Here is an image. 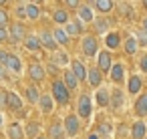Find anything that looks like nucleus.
<instances>
[{"instance_id": "f257e3e1", "label": "nucleus", "mask_w": 147, "mask_h": 139, "mask_svg": "<svg viewBox=\"0 0 147 139\" xmlns=\"http://www.w3.org/2000/svg\"><path fill=\"white\" fill-rule=\"evenodd\" d=\"M53 97L61 103V105H67L69 103V91H67V85L63 81H55L53 83Z\"/></svg>"}, {"instance_id": "f03ea898", "label": "nucleus", "mask_w": 147, "mask_h": 139, "mask_svg": "<svg viewBox=\"0 0 147 139\" xmlns=\"http://www.w3.org/2000/svg\"><path fill=\"white\" fill-rule=\"evenodd\" d=\"M131 137H133V139H145V137H147V125H145L141 119L133 123V127H131Z\"/></svg>"}, {"instance_id": "7ed1b4c3", "label": "nucleus", "mask_w": 147, "mask_h": 139, "mask_svg": "<svg viewBox=\"0 0 147 139\" xmlns=\"http://www.w3.org/2000/svg\"><path fill=\"white\" fill-rule=\"evenodd\" d=\"M113 57L109 55V51H103L101 55H99V71H111L113 69V61H111Z\"/></svg>"}, {"instance_id": "20e7f679", "label": "nucleus", "mask_w": 147, "mask_h": 139, "mask_svg": "<svg viewBox=\"0 0 147 139\" xmlns=\"http://www.w3.org/2000/svg\"><path fill=\"white\" fill-rule=\"evenodd\" d=\"M24 34H26V30H24L22 24H12V28H10V32H8V36H10L12 43H20V40L24 38Z\"/></svg>"}, {"instance_id": "39448f33", "label": "nucleus", "mask_w": 147, "mask_h": 139, "mask_svg": "<svg viewBox=\"0 0 147 139\" xmlns=\"http://www.w3.org/2000/svg\"><path fill=\"white\" fill-rule=\"evenodd\" d=\"M83 51H85V55H89V57L97 55V38H95V36H85V40H83Z\"/></svg>"}, {"instance_id": "423d86ee", "label": "nucleus", "mask_w": 147, "mask_h": 139, "mask_svg": "<svg viewBox=\"0 0 147 139\" xmlns=\"http://www.w3.org/2000/svg\"><path fill=\"white\" fill-rule=\"evenodd\" d=\"M135 113L139 117H147V93H141V97L135 101Z\"/></svg>"}, {"instance_id": "0eeeda50", "label": "nucleus", "mask_w": 147, "mask_h": 139, "mask_svg": "<svg viewBox=\"0 0 147 139\" xmlns=\"http://www.w3.org/2000/svg\"><path fill=\"white\" fill-rule=\"evenodd\" d=\"M40 45H42L45 49H51V51H55V49H57L55 34H51L49 30H42V34H40Z\"/></svg>"}, {"instance_id": "6e6552de", "label": "nucleus", "mask_w": 147, "mask_h": 139, "mask_svg": "<svg viewBox=\"0 0 147 139\" xmlns=\"http://www.w3.org/2000/svg\"><path fill=\"white\" fill-rule=\"evenodd\" d=\"M79 115L81 117H89L91 115V99L87 95H81V99H79Z\"/></svg>"}, {"instance_id": "1a4fd4ad", "label": "nucleus", "mask_w": 147, "mask_h": 139, "mask_svg": "<svg viewBox=\"0 0 147 139\" xmlns=\"http://www.w3.org/2000/svg\"><path fill=\"white\" fill-rule=\"evenodd\" d=\"M141 87H143L141 77H139V75H131V77H129V87H127L129 93H131V95H137V93L141 91Z\"/></svg>"}, {"instance_id": "9d476101", "label": "nucleus", "mask_w": 147, "mask_h": 139, "mask_svg": "<svg viewBox=\"0 0 147 139\" xmlns=\"http://www.w3.org/2000/svg\"><path fill=\"white\" fill-rule=\"evenodd\" d=\"M101 79L103 77H101V71L99 69H89L87 71V81H89L91 87H99L101 85Z\"/></svg>"}, {"instance_id": "9b49d317", "label": "nucleus", "mask_w": 147, "mask_h": 139, "mask_svg": "<svg viewBox=\"0 0 147 139\" xmlns=\"http://www.w3.org/2000/svg\"><path fill=\"white\" fill-rule=\"evenodd\" d=\"M97 103H99L101 107L111 105V93H109V89H99V91H97Z\"/></svg>"}, {"instance_id": "f8f14e48", "label": "nucleus", "mask_w": 147, "mask_h": 139, "mask_svg": "<svg viewBox=\"0 0 147 139\" xmlns=\"http://www.w3.org/2000/svg\"><path fill=\"white\" fill-rule=\"evenodd\" d=\"M28 75H30L32 81H42V79H45V69H42L40 65H30Z\"/></svg>"}, {"instance_id": "ddd939ff", "label": "nucleus", "mask_w": 147, "mask_h": 139, "mask_svg": "<svg viewBox=\"0 0 147 139\" xmlns=\"http://www.w3.org/2000/svg\"><path fill=\"white\" fill-rule=\"evenodd\" d=\"M67 133L69 135H77V131H79V119L75 117V115H71V117H67Z\"/></svg>"}, {"instance_id": "4468645a", "label": "nucleus", "mask_w": 147, "mask_h": 139, "mask_svg": "<svg viewBox=\"0 0 147 139\" xmlns=\"http://www.w3.org/2000/svg\"><path fill=\"white\" fill-rule=\"evenodd\" d=\"M49 137H51V139H63V125H61V121H55V123L51 125Z\"/></svg>"}, {"instance_id": "2eb2a0df", "label": "nucleus", "mask_w": 147, "mask_h": 139, "mask_svg": "<svg viewBox=\"0 0 147 139\" xmlns=\"http://www.w3.org/2000/svg\"><path fill=\"white\" fill-rule=\"evenodd\" d=\"M111 107H113V109H121V107H123V93H121L119 89H115V91L111 93Z\"/></svg>"}, {"instance_id": "dca6fc26", "label": "nucleus", "mask_w": 147, "mask_h": 139, "mask_svg": "<svg viewBox=\"0 0 147 139\" xmlns=\"http://www.w3.org/2000/svg\"><path fill=\"white\" fill-rule=\"evenodd\" d=\"M105 45H107V49H117V47L121 45V36H119L117 32H111V34H107Z\"/></svg>"}, {"instance_id": "f3484780", "label": "nucleus", "mask_w": 147, "mask_h": 139, "mask_svg": "<svg viewBox=\"0 0 147 139\" xmlns=\"http://www.w3.org/2000/svg\"><path fill=\"white\" fill-rule=\"evenodd\" d=\"M137 49H139L137 38H135V36H129V38L125 40V53H127V55H135V53H137Z\"/></svg>"}, {"instance_id": "a211bd4d", "label": "nucleus", "mask_w": 147, "mask_h": 139, "mask_svg": "<svg viewBox=\"0 0 147 139\" xmlns=\"http://www.w3.org/2000/svg\"><path fill=\"white\" fill-rule=\"evenodd\" d=\"M6 107L8 109H20L22 107V101L18 99V95H14V93H8V99H6Z\"/></svg>"}, {"instance_id": "6ab92c4d", "label": "nucleus", "mask_w": 147, "mask_h": 139, "mask_svg": "<svg viewBox=\"0 0 147 139\" xmlns=\"http://www.w3.org/2000/svg\"><path fill=\"white\" fill-rule=\"evenodd\" d=\"M123 77H125V75H123V65H119V63L113 65V69H111V79H113L115 83H121Z\"/></svg>"}, {"instance_id": "aec40b11", "label": "nucleus", "mask_w": 147, "mask_h": 139, "mask_svg": "<svg viewBox=\"0 0 147 139\" xmlns=\"http://www.w3.org/2000/svg\"><path fill=\"white\" fill-rule=\"evenodd\" d=\"M8 137L10 139H22V129H20V125L18 123H12L10 127H8Z\"/></svg>"}, {"instance_id": "412c9836", "label": "nucleus", "mask_w": 147, "mask_h": 139, "mask_svg": "<svg viewBox=\"0 0 147 139\" xmlns=\"http://www.w3.org/2000/svg\"><path fill=\"white\" fill-rule=\"evenodd\" d=\"M113 6H115V4L111 2V0H97V2H95V8H97L99 12H109Z\"/></svg>"}, {"instance_id": "4be33fe9", "label": "nucleus", "mask_w": 147, "mask_h": 139, "mask_svg": "<svg viewBox=\"0 0 147 139\" xmlns=\"http://www.w3.org/2000/svg\"><path fill=\"white\" fill-rule=\"evenodd\" d=\"M24 47H26L28 51H38L42 45H40V40H38L36 36H28V38H24Z\"/></svg>"}, {"instance_id": "5701e85b", "label": "nucleus", "mask_w": 147, "mask_h": 139, "mask_svg": "<svg viewBox=\"0 0 147 139\" xmlns=\"http://www.w3.org/2000/svg\"><path fill=\"white\" fill-rule=\"evenodd\" d=\"M73 73H75V77H77L79 81L87 77V71H85L83 63H79V61H75V63H73Z\"/></svg>"}, {"instance_id": "b1692460", "label": "nucleus", "mask_w": 147, "mask_h": 139, "mask_svg": "<svg viewBox=\"0 0 147 139\" xmlns=\"http://www.w3.org/2000/svg\"><path fill=\"white\" fill-rule=\"evenodd\" d=\"M77 83H79V79L75 77V73L73 71H67L65 73V85H67V89H75Z\"/></svg>"}, {"instance_id": "393cba45", "label": "nucleus", "mask_w": 147, "mask_h": 139, "mask_svg": "<svg viewBox=\"0 0 147 139\" xmlns=\"http://www.w3.org/2000/svg\"><path fill=\"white\" fill-rule=\"evenodd\" d=\"M38 103H40V109H42L45 113H51V111H53V99H51L49 95L40 97V101H38Z\"/></svg>"}, {"instance_id": "a878e982", "label": "nucleus", "mask_w": 147, "mask_h": 139, "mask_svg": "<svg viewBox=\"0 0 147 139\" xmlns=\"http://www.w3.org/2000/svg\"><path fill=\"white\" fill-rule=\"evenodd\" d=\"M6 67H8L10 71H14V73H20V61H18V57H16V55H10Z\"/></svg>"}, {"instance_id": "bb28decb", "label": "nucleus", "mask_w": 147, "mask_h": 139, "mask_svg": "<svg viewBox=\"0 0 147 139\" xmlns=\"http://www.w3.org/2000/svg\"><path fill=\"white\" fill-rule=\"evenodd\" d=\"M53 18H55V22H59V24H63V22H67L69 20V14H67V10H55V14H53Z\"/></svg>"}, {"instance_id": "cd10ccee", "label": "nucleus", "mask_w": 147, "mask_h": 139, "mask_svg": "<svg viewBox=\"0 0 147 139\" xmlns=\"http://www.w3.org/2000/svg\"><path fill=\"white\" fill-rule=\"evenodd\" d=\"M79 16L89 22V20H93V10H91L89 6H81V8H79Z\"/></svg>"}, {"instance_id": "c85d7f7f", "label": "nucleus", "mask_w": 147, "mask_h": 139, "mask_svg": "<svg viewBox=\"0 0 147 139\" xmlns=\"http://www.w3.org/2000/svg\"><path fill=\"white\" fill-rule=\"evenodd\" d=\"M107 28H109V20L107 18H97L95 20V30L97 32H105Z\"/></svg>"}, {"instance_id": "c756f323", "label": "nucleus", "mask_w": 147, "mask_h": 139, "mask_svg": "<svg viewBox=\"0 0 147 139\" xmlns=\"http://www.w3.org/2000/svg\"><path fill=\"white\" fill-rule=\"evenodd\" d=\"M55 40H57V43H61V45H67V43H69V34H67L65 30L57 28V30H55Z\"/></svg>"}, {"instance_id": "7c9ffc66", "label": "nucleus", "mask_w": 147, "mask_h": 139, "mask_svg": "<svg viewBox=\"0 0 147 139\" xmlns=\"http://www.w3.org/2000/svg\"><path fill=\"white\" fill-rule=\"evenodd\" d=\"M81 28H83V26H81L79 22H69V24H67V34L75 36V34H79V32H81Z\"/></svg>"}, {"instance_id": "2f4dec72", "label": "nucleus", "mask_w": 147, "mask_h": 139, "mask_svg": "<svg viewBox=\"0 0 147 139\" xmlns=\"http://www.w3.org/2000/svg\"><path fill=\"white\" fill-rule=\"evenodd\" d=\"M26 97H28V101H32V103L40 101V97H38V89H36V87H28V89H26Z\"/></svg>"}, {"instance_id": "473e14b6", "label": "nucleus", "mask_w": 147, "mask_h": 139, "mask_svg": "<svg viewBox=\"0 0 147 139\" xmlns=\"http://www.w3.org/2000/svg\"><path fill=\"white\" fill-rule=\"evenodd\" d=\"M135 38H137V43H139L141 47H147V30L139 28V30H137V34H135Z\"/></svg>"}, {"instance_id": "72a5a7b5", "label": "nucleus", "mask_w": 147, "mask_h": 139, "mask_svg": "<svg viewBox=\"0 0 147 139\" xmlns=\"http://www.w3.org/2000/svg\"><path fill=\"white\" fill-rule=\"evenodd\" d=\"M53 63H55V65H67V63H69L67 53H59V55H55V57H53Z\"/></svg>"}, {"instance_id": "f704fd0d", "label": "nucleus", "mask_w": 147, "mask_h": 139, "mask_svg": "<svg viewBox=\"0 0 147 139\" xmlns=\"http://www.w3.org/2000/svg\"><path fill=\"white\" fill-rule=\"evenodd\" d=\"M26 14H28L30 18H36V16H38V6H36V4H26Z\"/></svg>"}, {"instance_id": "c9c22d12", "label": "nucleus", "mask_w": 147, "mask_h": 139, "mask_svg": "<svg viewBox=\"0 0 147 139\" xmlns=\"http://www.w3.org/2000/svg\"><path fill=\"white\" fill-rule=\"evenodd\" d=\"M111 131H113L111 123H101V125H99V133H103V135H109Z\"/></svg>"}, {"instance_id": "e433bc0d", "label": "nucleus", "mask_w": 147, "mask_h": 139, "mask_svg": "<svg viewBox=\"0 0 147 139\" xmlns=\"http://www.w3.org/2000/svg\"><path fill=\"white\" fill-rule=\"evenodd\" d=\"M119 6L123 8L121 12H123V14H125L127 18H131V16H133V10H131V4H119Z\"/></svg>"}, {"instance_id": "4c0bfd02", "label": "nucleus", "mask_w": 147, "mask_h": 139, "mask_svg": "<svg viewBox=\"0 0 147 139\" xmlns=\"http://www.w3.org/2000/svg\"><path fill=\"white\" fill-rule=\"evenodd\" d=\"M139 67H141L143 73H147V55H141V59H139Z\"/></svg>"}, {"instance_id": "58836bf2", "label": "nucleus", "mask_w": 147, "mask_h": 139, "mask_svg": "<svg viewBox=\"0 0 147 139\" xmlns=\"http://www.w3.org/2000/svg\"><path fill=\"white\" fill-rule=\"evenodd\" d=\"M8 59H10V55H8V53L0 51V65H8Z\"/></svg>"}, {"instance_id": "ea45409f", "label": "nucleus", "mask_w": 147, "mask_h": 139, "mask_svg": "<svg viewBox=\"0 0 147 139\" xmlns=\"http://www.w3.org/2000/svg\"><path fill=\"white\" fill-rule=\"evenodd\" d=\"M8 22V16H6V12L4 10H0V26H4Z\"/></svg>"}, {"instance_id": "a19ab883", "label": "nucleus", "mask_w": 147, "mask_h": 139, "mask_svg": "<svg viewBox=\"0 0 147 139\" xmlns=\"http://www.w3.org/2000/svg\"><path fill=\"white\" fill-rule=\"evenodd\" d=\"M16 14L20 16V18H26L28 14H26V6H18V10H16Z\"/></svg>"}, {"instance_id": "79ce46f5", "label": "nucleus", "mask_w": 147, "mask_h": 139, "mask_svg": "<svg viewBox=\"0 0 147 139\" xmlns=\"http://www.w3.org/2000/svg\"><path fill=\"white\" fill-rule=\"evenodd\" d=\"M8 38V32L4 30V26H0V43H2V40H6Z\"/></svg>"}, {"instance_id": "37998d69", "label": "nucleus", "mask_w": 147, "mask_h": 139, "mask_svg": "<svg viewBox=\"0 0 147 139\" xmlns=\"http://www.w3.org/2000/svg\"><path fill=\"white\" fill-rule=\"evenodd\" d=\"M67 6H71V8H79L81 4H79V0H69V2H67Z\"/></svg>"}, {"instance_id": "c03bdc74", "label": "nucleus", "mask_w": 147, "mask_h": 139, "mask_svg": "<svg viewBox=\"0 0 147 139\" xmlns=\"http://www.w3.org/2000/svg\"><path fill=\"white\" fill-rule=\"evenodd\" d=\"M36 129H38V127H36V125H34V123H32V125H30V127H28V137H32V135H34V133H36Z\"/></svg>"}, {"instance_id": "a18cd8bd", "label": "nucleus", "mask_w": 147, "mask_h": 139, "mask_svg": "<svg viewBox=\"0 0 147 139\" xmlns=\"http://www.w3.org/2000/svg\"><path fill=\"white\" fill-rule=\"evenodd\" d=\"M141 24H143V26H141V28H143V30H147V16H145V18H143V22H141Z\"/></svg>"}, {"instance_id": "49530a36", "label": "nucleus", "mask_w": 147, "mask_h": 139, "mask_svg": "<svg viewBox=\"0 0 147 139\" xmlns=\"http://www.w3.org/2000/svg\"><path fill=\"white\" fill-rule=\"evenodd\" d=\"M0 77H6V71H4V67L0 65Z\"/></svg>"}, {"instance_id": "de8ad7c7", "label": "nucleus", "mask_w": 147, "mask_h": 139, "mask_svg": "<svg viewBox=\"0 0 147 139\" xmlns=\"http://www.w3.org/2000/svg\"><path fill=\"white\" fill-rule=\"evenodd\" d=\"M87 139H99V135H97V133H91V135H89Z\"/></svg>"}, {"instance_id": "09e8293b", "label": "nucleus", "mask_w": 147, "mask_h": 139, "mask_svg": "<svg viewBox=\"0 0 147 139\" xmlns=\"http://www.w3.org/2000/svg\"><path fill=\"white\" fill-rule=\"evenodd\" d=\"M141 6H143V8H145V10H147V0H145V2H143V4H141Z\"/></svg>"}, {"instance_id": "8fccbe9b", "label": "nucleus", "mask_w": 147, "mask_h": 139, "mask_svg": "<svg viewBox=\"0 0 147 139\" xmlns=\"http://www.w3.org/2000/svg\"><path fill=\"white\" fill-rule=\"evenodd\" d=\"M0 127H2V115H0Z\"/></svg>"}, {"instance_id": "3c124183", "label": "nucleus", "mask_w": 147, "mask_h": 139, "mask_svg": "<svg viewBox=\"0 0 147 139\" xmlns=\"http://www.w3.org/2000/svg\"><path fill=\"white\" fill-rule=\"evenodd\" d=\"M36 139H45V137H36Z\"/></svg>"}, {"instance_id": "603ef678", "label": "nucleus", "mask_w": 147, "mask_h": 139, "mask_svg": "<svg viewBox=\"0 0 147 139\" xmlns=\"http://www.w3.org/2000/svg\"><path fill=\"white\" fill-rule=\"evenodd\" d=\"M145 139H147V137H145Z\"/></svg>"}]
</instances>
